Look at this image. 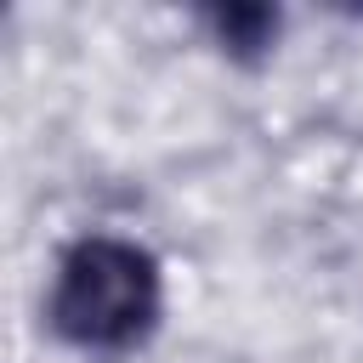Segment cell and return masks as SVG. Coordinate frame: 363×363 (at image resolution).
Wrapping results in <instances>:
<instances>
[{
    "label": "cell",
    "instance_id": "6da1fadb",
    "mask_svg": "<svg viewBox=\"0 0 363 363\" xmlns=\"http://www.w3.org/2000/svg\"><path fill=\"white\" fill-rule=\"evenodd\" d=\"M164 323V267L125 233H79L45 284V329L79 357H130Z\"/></svg>",
    "mask_w": 363,
    "mask_h": 363
},
{
    "label": "cell",
    "instance_id": "7a4b0ae2",
    "mask_svg": "<svg viewBox=\"0 0 363 363\" xmlns=\"http://www.w3.org/2000/svg\"><path fill=\"white\" fill-rule=\"evenodd\" d=\"M204 17V28H210V40L233 57V62H261L267 51H272V40H278V11L272 6H210V11H199Z\"/></svg>",
    "mask_w": 363,
    "mask_h": 363
}]
</instances>
